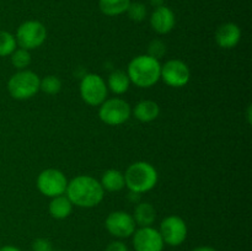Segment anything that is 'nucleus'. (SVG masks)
<instances>
[{"label":"nucleus","mask_w":252,"mask_h":251,"mask_svg":"<svg viewBox=\"0 0 252 251\" xmlns=\"http://www.w3.org/2000/svg\"><path fill=\"white\" fill-rule=\"evenodd\" d=\"M65 194L73 206L80 208H94L102 202L105 189L95 177L79 175L68 181Z\"/></svg>","instance_id":"nucleus-1"},{"label":"nucleus","mask_w":252,"mask_h":251,"mask_svg":"<svg viewBox=\"0 0 252 251\" xmlns=\"http://www.w3.org/2000/svg\"><path fill=\"white\" fill-rule=\"evenodd\" d=\"M161 65L159 59L148 54H140L129 62L127 74L130 83L142 89H149L160 80Z\"/></svg>","instance_id":"nucleus-2"},{"label":"nucleus","mask_w":252,"mask_h":251,"mask_svg":"<svg viewBox=\"0 0 252 251\" xmlns=\"http://www.w3.org/2000/svg\"><path fill=\"white\" fill-rule=\"evenodd\" d=\"M126 187L130 192L145 193L157 186L159 175L154 165L148 161H135L127 167L125 172Z\"/></svg>","instance_id":"nucleus-3"},{"label":"nucleus","mask_w":252,"mask_h":251,"mask_svg":"<svg viewBox=\"0 0 252 251\" xmlns=\"http://www.w3.org/2000/svg\"><path fill=\"white\" fill-rule=\"evenodd\" d=\"M39 81L41 78L34 71L19 70L7 81V91L15 100H29L39 91Z\"/></svg>","instance_id":"nucleus-4"},{"label":"nucleus","mask_w":252,"mask_h":251,"mask_svg":"<svg viewBox=\"0 0 252 251\" xmlns=\"http://www.w3.org/2000/svg\"><path fill=\"white\" fill-rule=\"evenodd\" d=\"M15 38H16L17 47L32 51L41 47L46 42L47 29L41 21L27 20L17 27Z\"/></svg>","instance_id":"nucleus-5"},{"label":"nucleus","mask_w":252,"mask_h":251,"mask_svg":"<svg viewBox=\"0 0 252 251\" xmlns=\"http://www.w3.org/2000/svg\"><path fill=\"white\" fill-rule=\"evenodd\" d=\"M98 107V117L107 126H121L132 116V107L125 98L107 97Z\"/></svg>","instance_id":"nucleus-6"},{"label":"nucleus","mask_w":252,"mask_h":251,"mask_svg":"<svg viewBox=\"0 0 252 251\" xmlns=\"http://www.w3.org/2000/svg\"><path fill=\"white\" fill-rule=\"evenodd\" d=\"M79 90L83 101L89 106H100L108 95L105 79L95 73H89L83 76Z\"/></svg>","instance_id":"nucleus-7"},{"label":"nucleus","mask_w":252,"mask_h":251,"mask_svg":"<svg viewBox=\"0 0 252 251\" xmlns=\"http://www.w3.org/2000/svg\"><path fill=\"white\" fill-rule=\"evenodd\" d=\"M36 186L43 196L53 198L61 194H65L68 179L63 171L51 167L39 172L36 180Z\"/></svg>","instance_id":"nucleus-8"},{"label":"nucleus","mask_w":252,"mask_h":251,"mask_svg":"<svg viewBox=\"0 0 252 251\" xmlns=\"http://www.w3.org/2000/svg\"><path fill=\"white\" fill-rule=\"evenodd\" d=\"M158 230L165 245L169 246H180L185 243L189 234L186 221L181 217L174 216V214L162 219Z\"/></svg>","instance_id":"nucleus-9"},{"label":"nucleus","mask_w":252,"mask_h":251,"mask_svg":"<svg viewBox=\"0 0 252 251\" xmlns=\"http://www.w3.org/2000/svg\"><path fill=\"white\" fill-rule=\"evenodd\" d=\"M160 79L171 88H184L191 80V70L185 62L180 59H170L161 65Z\"/></svg>","instance_id":"nucleus-10"},{"label":"nucleus","mask_w":252,"mask_h":251,"mask_svg":"<svg viewBox=\"0 0 252 251\" xmlns=\"http://www.w3.org/2000/svg\"><path fill=\"white\" fill-rule=\"evenodd\" d=\"M105 226L111 235L120 240L130 238L137 229V224L132 214L125 211L111 212L106 218Z\"/></svg>","instance_id":"nucleus-11"},{"label":"nucleus","mask_w":252,"mask_h":251,"mask_svg":"<svg viewBox=\"0 0 252 251\" xmlns=\"http://www.w3.org/2000/svg\"><path fill=\"white\" fill-rule=\"evenodd\" d=\"M132 238L133 248L135 251H162L165 248L159 230L153 225L135 229Z\"/></svg>","instance_id":"nucleus-12"},{"label":"nucleus","mask_w":252,"mask_h":251,"mask_svg":"<svg viewBox=\"0 0 252 251\" xmlns=\"http://www.w3.org/2000/svg\"><path fill=\"white\" fill-rule=\"evenodd\" d=\"M176 25V16L169 6L161 5L155 7L150 15V26L157 33L167 34L174 30Z\"/></svg>","instance_id":"nucleus-13"},{"label":"nucleus","mask_w":252,"mask_h":251,"mask_svg":"<svg viewBox=\"0 0 252 251\" xmlns=\"http://www.w3.org/2000/svg\"><path fill=\"white\" fill-rule=\"evenodd\" d=\"M241 29L234 22L220 25L216 31V42L220 48L233 49L240 43Z\"/></svg>","instance_id":"nucleus-14"},{"label":"nucleus","mask_w":252,"mask_h":251,"mask_svg":"<svg viewBox=\"0 0 252 251\" xmlns=\"http://www.w3.org/2000/svg\"><path fill=\"white\" fill-rule=\"evenodd\" d=\"M132 115L139 122L149 123L157 120L160 115V107L155 101L142 100L134 106L132 110Z\"/></svg>","instance_id":"nucleus-15"},{"label":"nucleus","mask_w":252,"mask_h":251,"mask_svg":"<svg viewBox=\"0 0 252 251\" xmlns=\"http://www.w3.org/2000/svg\"><path fill=\"white\" fill-rule=\"evenodd\" d=\"M73 203L66 197V194H61V196L53 197L51 199L48 211L52 218L62 220V219H65L70 216L71 212H73Z\"/></svg>","instance_id":"nucleus-16"},{"label":"nucleus","mask_w":252,"mask_h":251,"mask_svg":"<svg viewBox=\"0 0 252 251\" xmlns=\"http://www.w3.org/2000/svg\"><path fill=\"white\" fill-rule=\"evenodd\" d=\"M132 216L135 224L139 225V228L140 226H152L157 219V211L149 202H139L135 206Z\"/></svg>","instance_id":"nucleus-17"},{"label":"nucleus","mask_w":252,"mask_h":251,"mask_svg":"<svg viewBox=\"0 0 252 251\" xmlns=\"http://www.w3.org/2000/svg\"><path fill=\"white\" fill-rule=\"evenodd\" d=\"M100 184L105 191L118 192L126 187L125 174L117 169H110L103 172Z\"/></svg>","instance_id":"nucleus-18"},{"label":"nucleus","mask_w":252,"mask_h":251,"mask_svg":"<svg viewBox=\"0 0 252 251\" xmlns=\"http://www.w3.org/2000/svg\"><path fill=\"white\" fill-rule=\"evenodd\" d=\"M107 88L111 93L115 95H123L128 91L130 86L129 76H128L127 71L125 70H115L108 75L107 79Z\"/></svg>","instance_id":"nucleus-19"},{"label":"nucleus","mask_w":252,"mask_h":251,"mask_svg":"<svg viewBox=\"0 0 252 251\" xmlns=\"http://www.w3.org/2000/svg\"><path fill=\"white\" fill-rule=\"evenodd\" d=\"M130 0H98V9L103 15L110 17L126 14Z\"/></svg>","instance_id":"nucleus-20"},{"label":"nucleus","mask_w":252,"mask_h":251,"mask_svg":"<svg viewBox=\"0 0 252 251\" xmlns=\"http://www.w3.org/2000/svg\"><path fill=\"white\" fill-rule=\"evenodd\" d=\"M11 58V64L17 69V70H24L31 64V53L30 51L17 47L10 56Z\"/></svg>","instance_id":"nucleus-21"},{"label":"nucleus","mask_w":252,"mask_h":251,"mask_svg":"<svg viewBox=\"0 0 252 251\" xmlns=\"http://www.w3.org/2000/svg\"><path fill=\"white\" fill-rule=\"evenodd\" d=\"M62 80L56 75H47L39 81V90L47 95H57L62 90Z\"/></svg>","instance_id":"nucleus-22"},{"label":"nucleus","mask_w":252,"mask_h":251,"mask_svg":"<svg viewBox=\"0 0 252 251\" xmlns=\"http://www.w3.org/2000/svg\"><path fill=\"white\" fill-rule=\"evenodd\" d=\"M16 48L17 43L14 34L7 31H0V57L11 56Z\"/></svg>","instance_id":"nucleus-23"},{"label":"nucleus","mask_w":252,"mask_h":251,"mask_svg":"<svg viewBox=\"0 0 252 251\" xmlns=\"http://www.w3.org/2000/svg\"><path fill=\"white\" fill-rule=\"evenodd\" d=\"M147 12H148L147 6H145L143 2L134 1V2H130L127 11H126V14L128 15V17H129L132 21L142 22L143 20L147 17Z\"/></svg>","instance_id":"nucleus-24"},{"label":"nucleus","mask_w":252,"mask_h":251,"mask_svg":"<svg viewBox=\"0 0 252 251\" xmlns=\"http://www.w3.org/2000/svg\"><path fill=\"white\" fill-rule=\"evenodd\" d=\"M165 53H166V46L161 39H153L150 42L148 47V56L160 61V58H162Z\"/></svg>","instance_id":"nucleus-25"},{"label":"nucleus","mask_w":252,"mask_h":251,"mask_svg":"<svg viewBox=\"0 0 252 251\" xmlns=\"http://www.w3.org/2000/svg\"><path fill=\"white\" fill-rule=\"evenodd\" d=\"M32 251H53V245L48 239L38 238L32 243Z\"/></svg>","instance_id":"nucleus-26"},{"label":"nucleus","mask_w":252,"mask_h":251,"mask_svg":"<svg viewBox=\"0 0 252 251\" xmlns=\"http://www.w3.org/2000/svg\"><path fill=\"white\" fill-rule=\"evenodd\" d=\"M105 251H129L128 246L122 240H113L106 246Z\"/></svg>","instance_id":"nucleus-27"},{"label":"nucleus","mask_w":252,"mask_h":251,"mask_svg":"<svg viewBox=\"0 0 252 251\" xmlns=\"http://www.w3.org/2000/svg\"><path fill=\"white\" fill-rule=\"evenodd\" d=\"M192 251H218L217 249H214L213 246H208V245H201L194 248Z\"/></svg>","instance_id":"nucleus-28"},{"label":"nucleus","mask_w":252,"mask_h":251,"mask_svg":"<svg viewBox=\"0 0 252 251\" xmlns=\"http://www.w3.org/2000/svg\"><path fill=\"white\" fill-rule=\"evenodd\" d=\"M128 197H129L130 202H135V203H139L140 193H135V192H130L129 191V194H128Z\"/></svg>","instance_id":"nucleus-29"},{"label":"nucleus","mask_w":252,"mask_h":251,"mask_svg":"<svg viewBox=\"0 0 252 251\" xmlns=\"http://www.w3.org/2000/svg\"><path fill=\"white\" fill-rule=\"evenodd\" d=\"M0 251H21V249L14 245H4L0 248Z\"/></svg>","instance_id":"nucleus-30"},{"label":"nucleus","mask_w":252,"mask_h":251,"mask_svg":"<svg viewBox=\"0 0 252 251\" xmlns=\"http://www.w3.org/2000/svg\"><path fill=\"white\" fill-rule=\"evenodd\" d=\"M149 2L154 7H159L161 6V5H164V0H149Z\"/></svg>","instance_id":"nucleus-31"},{"label":"nucleus","mask_w":252,"mask_h":251,"mask_svg":"<svg viewBox=\"0 0 252 251\" xmlns=\"http://www.w3.org/2000/svg\"><path fill=\"white\" fill-rule=\"evenodd\" d=\"M53 251H62V250H53Z\"/></svg>","instance_id":"nucleus-32"}]
</instances>
